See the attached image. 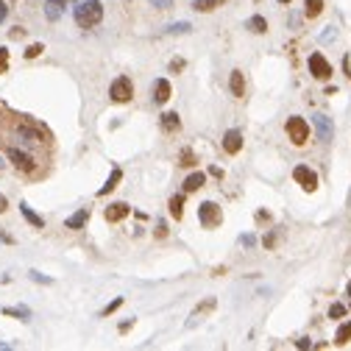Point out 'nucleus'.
<instances>
[{"label":"nucleus","instance_id":"nucleus-1","mask_svg":"<svg viewBox=\"0 0 351 351\" xmlns=\"http://www.w3.org/2000/svg\"><path fill=\"white\" fill-rule=\"evenodd\" d=\"M6 156L11 159V165H14L20 173H25V176L39 173V156L37 153L25 151V148H17V145H6Z\"/></svg>","mask_w":351,"mask_h":351},{"label":"nucleus","instance_id":"nucleus-2","mask_svg":"<svg viewBox=\"0 0 351 351\" xmlns=\"http://www.w3.org/2000/svg\"><path fill=\"white\" fill-rule=\"evenodd\" d=\"M103 20V3L100 0H81L75 6V25L78 28H95Z\"/></svg>","mask_w":351,"mask_h":351},{"label":"nucleus","instance_id":"nucleus-3","mask_svg":"<svg viewBox=\"0 0 351 351\" xmlns=\"http://www.w3.org/2000/svg\"><path fill=\"white\" fill-rule=\"evenodd\" d=\"M109 98L115 100V103H128V100L134 98V84L128 75H117L115 81H112L109 87Z\"/></svg>","mask_w":351,"mask_h":351},{"label":"nucleus","instance_id":"nucleus-4","mask_svg":"<svg viewBox=\"0 0 351 351\" xmlns=\"http://www.w3.org/2000/svg\"><path fill=\"white\" fill-rule=\"evenodd\" d=\"M198 220L204 229H215V226L223 223V212H220V206L215 201H204V204L198 206Z\"/></svg>","mask_w":351,"mask_h":351},{"label":"nucleus","instance_id":"nucleus-5","mask_svg":"<svg viewBox=\"0 0 351 351\" xmlns=\"http://www.w3.org/2000/svg\"><path fill=\"white\" fill-rule=\"evenodd\" d=\"M284 131H287V137H290L293 145H307V140H309L307 120H301V117H290V120L284 123Z\"/></svg>","mask_w":351,"mask_h":351},{"label":"nucleus","instance_id":"nucleus-6","mask_svg":"<svg viewBox=\"0 0 351 351\" xmlns=\"http://www.w3.org/2000/svg\"><path fill=\"white\" fill-rule=\"evenodd\" d=\"M312 126H315V134H318V140L323 142V145H329L332 142V137H335V123H332V117L329 115H315L312 117Z\"/></svg>","mask_w":351,"mask_h":351},{"label":"nucleus","instance_id":"nucleus-7","mask_svg":"<svg viewBox=\"0 0 351 351\" xmlns=\"http://www.w3.org/2000/svg\"><path fill=\"white\" fill-rule=\"evenodd\" d=\"M307 64H309V73H312V78H318V81H329V78H332V64L326 62L320 53H312Z\"/></svg>","mask_w":351,"mask_h":351},{"label":"nucleus","instance_id":"nucleus-8","mask_svg":"<svg viewBox=\"0 0 351 351\" xmlns=\"http://www.w3.org/2000/svg\"><path fill=\"white\" fill-rule=\"evenodd\" d=\"M293 178L301 184V190H304V193H315V190H318V173H315V170H309L307 165H299V168L293 170Z\"/></svg>","mask_w":351,"mask_h":351},{"label":"nucleus","instance_id":"nucleus-9","mask_svg":"<svg viewBox=\"0 0 351 351\" xmlns=\"http://www.w3.org/2000/svg\"><path fill=\"white\" fill-rule=\"evenodd\" d=\"M128 215H131V206L123 204V201H117V204H109V206H106V212H103V218L109 220V223H120V220L128 218Z\"/></svg>","mask_w":351,"mask_h":351},{"label":"nucleus","instance_id":"nucleus-10","mask_svg":"<svg viewBox=\"0 0 351 351\" xmlns=\"http://www.w3.org/2000/svg\"><path fill=\"white\" fill-rule=\"evenodd\" d=\"M242 148V134L237 131V128H229V131L223 134V151L229 153V156H234V153H240Z\"/></svg>","mask_w":351,"mask_h":351},{"label":"nucleus","instance_id":"nucleus-11","mask_svg":"<svg viewBox=\"0 0 351 351\" xmlns=\"http://www.w3.org/2000/svg\"><path fill=\"white\" fill-rule=\"evenodd\" d=\"M170 95H173V87H170L168 78H156V81H153V100H156V103H168Z\"/></svg>","mask_w":351,"mask_h":351},{"label":"nucleus","instance_id":"nucleus-12","mask_svg":"<svg viewBox=\"0 0 351 351\" xmlns=\"http://www.w3.org/2000/svg\"><path fill=\"white\" fill-rule=\"evenodd\" d=\"M62 14H64V0H45V17L50 22H56V20H62Z\"/></svg>","mask_w":351,"mask_h":351},{"label":"nucleus","instance_id":"nucleus-13","mask_svg":"<svg viewBox=\"0 0 351 351\" xmlns=\"http://www.w3.org/2000/svg\"><path fill=\"white\" fill-rule=\"evenodd\" d=\"M229 89H231V95H234V98H242V95H246V78H242L240 70H231Z\"/></svg>","mask_w":351,"mask_h":351},{"label":"nucleus","instance_id":"nucleus-14","mask_svg":"<svg viewBox=\"0 0 351 351\" xmlns=\"http://www.w3.org/2000/svg\"><path fill=\"white\" fill-rule=\"evenodd\" d=\"M206 181V176L201 173V170H195V173H190L187 178H184V193H195V190H201Z\"/></svg>","mask_w":351,"mask_h":351},{"label":"nucleus","instance_id":"nucleus-15","mask_svg":"<svg viewBox=\"0 0 351 351\" xmlns=\"http://www.w3.org/2000/svg\"><path fill=\"white\" fill-rule=\"evenodd\" d=\"M87 220H89V209H78L75 215H70L67 220H64V226L75 231V229H84V226H87Z\"/></svg>","mask_w":351,"mask_h":351},{"label":"nucleus","instance_id":"nucleus-16","mask_svg":"<svg viewBox=\"0 0 351 351\" xmlns=\"http://www.w3.org/2000/svg\"><path fill=\"white\" fill-rule=\"evenodd\" d=\"M120 178H123V170H120V168H115V170H112V176L106 178V184H103V187L98 190V195H109L112 190H115L117 184H120Z\"/></svg>","mask_w":351,"mask_h":351},{"label":"nucleus","instance_id":"nucleus-17","mask_svg":"<svg viewBox=\"0 0 351 351\" xmlns=\"http://www.w3.org/2000/svg\"><path fill=\"white\" fill-rule=\"evenodd\" d=\"M20 212H22V218H25L28 223L34 226V229H45V220L39 218V215H37V212H34V209H31V206H28V204H20Z\"/></svg>","mask_w":351,"mask_h":351},{"label":"nucleus","instance_id":"nucleus-18","mask_svg":"<svg viewBox=\"0 0 351 351\" xmlns=\"http://www.w3.org/2000/svg\"><path fill=\"white\" fill-rule=\"evenodd\" d=\"M162 128L165 131H178V128H181V120H178L176 112H165L162 115Z\"/></svg>","mask_w":351,"mask_h":351},{"label":"nucleus","instance_id":"nucleus-19","mask_svg":"<svg viewBox=\"0 0 351 351\" xmlns=\"http://www.w3.org/2000/svg\"><path fill=\"white\" fill-rule=\"evenodd\" d=\"M246 28H248V31H254V34H265L267 31V20H265V17H259V14H254L251 20L246 22Z\"/></svg>","mask_w":351,"mask_h":351},{"label":"nucleus","instance_id":"nucleus-20","mask_svg":"<svg viewBox=\"0 0 351 351\" xmlns=\"http://www.w3.org/2000/svg\"><path fill=\"white\" fill-rule=\"evenodd\" d=\"M3 315H11V318H20V320H31V309L28 307H6L3 309Z\"/></svg>","mask_w":351,"mask_h":351},{"label":"nucleus","instance_id":"nucleus-21","mask_svg":"<svg viewBox=\"0 0 351 351\" xmlns=\"http://www.w3.org/2000/svg\"><path fill=\"white\" fill-rule=\"evenodd\" d=\"M168 206H170V215H173L176 220H181V215H184V195H173Z\"/></svg>","mask_w":351,"mask_h":351},{"label":"nucleus","instance_id":"nucleus-22","mask_svg":"<svg viewBox=\"0 0 351 351\" xmlns=\"http://www.w3.org/2000/svg\"><path fill=\"white\" fill-rule=\"evenodd\" d=\"M226 0H195L193 3V9L195 11H212V9H218V6H223Z\"/></svg>","mask_w":351,"mask_h":351},{"label":"nucleus","instance_id":"nucleus-23","mask_svg":"<svg viewBox=\"0 0 351 351\" xmlns=\"http://www.w3.org/2000/svg\"><path fill=\"white\" fill-rule=\"evenodd\" d=\"M320 11H323V0H307V9H304V14L312 20V17H318Z\"/></svg>","mask_w":351,"mask_h":351},{"label":"nucleus","instance_id":"nucleus-24","mask_svg":"<svg viewBox=\"0 0 351 351\" xmlns=\"http://www.w3.org/2000/svg\"><path fill=\"white\" fill-rule=\"evenodd\" d=\"M346 312H348V307H346V304H340V301H335V304L329 307V318H335V320L346 318Z\"/></svg>","mask_w":351,"mask_h":351},{"label":"nucleus","instance_id":"nucleus-25","mask_svg":"<svg viewBox=\"0 0 351 351\" xmlns=\"http://www.w3.org/2000/svg\"><path fill=\"white\" fill-rule=\"evenodd\" d=\"M190 31H193L190 22H173V25L165 28V34H190Z\"/></svg>","mask_w":351,"mask_h":351},{"label":"nucleus","instance_id":"nucleus-26","mask_svg":"<svg viewBox=\"0 0 351 351\" xmlns=\"http://www.w3.org/2000/svg\"><path fill=\"white\" fill-rule=\"evenodd\" d=\"M348 340H351V320H348V323H343L340 329H337V343L343 346V343H348Z\"/></svg>","mask_w":351,"mask_h":351},{"label":"nucleus","instance_id":"nucleus-27","mask_svg":"<svg viewBox=\"0 0 351 351\" xmlns=\"http://www.w3.org/2000/svg\"><path fill=\"white\" fill-rule=\"evenodd\" d=\"M42 50H45V45H42V42H34V45H28V47H25V59H37Z\"/></svg>","mask_w":351,"mask_h":351},{"label":"nucleus","instance_id":"nucleus-28","mask_svg":"<svg viewBox=\"0 0 351 351\" xmlns=\"http://www.w3.org/2000/svg\"><path fill=\"white\" fill-rule=\"evenodd\" d=\"M215 304H218L215 299H206V301H201V304L195 307V312H193V315H201V312H209V309H215Z\"/></svg>","mask_w":351,"mask_h":351},{"label":"nucleus","instance_id":"nucleus-29","mask_svg":"<svg viewBox=\"0 0 351 351\" xmlns=\"http://www.w3.org/2000/svg\"><path fill=\"white\" fill-rule=\"evenodd\" d=\"M28 276H31V282H37V284H53V279L45 276V273H39V271H31Z\"/></svg>","mask_w":351,"mask_h":351},{"label":"nucleus","instance_id":"nucleus-30","mask_svg":"<svg viewBox=\"0 0 351 351\" xmlns=\"http://www.w3.org/2000/svg\"><path fill=\"white\" fill-rule=\"evenodd\" d=\"M178 165H184V168H193L195 165V153L193 151H181V162Z\"/></svg>","mask_w":351,"mask_h":351},{"label":"nucleus","instance_id":"nucleus-31","mask_svg":"<svg viewBox=\"0 0 351 351\" xmlns=\"http://www.w3.org/2000/svg\"><path fill=\"white\" fill-rule=\"evenodd\" d=\"M6 70H9V50H6V47H0V75H3Z\"/></svg>","mask_w":351,"mask_h":351},{"label":"nucleus","instance_id":"nucleus-32","mask_svg":"<svg viewBox=\"0 0 351 351\" xmlns=\"http://www.w3.org/2000/svg\"><path fill=\"white\" fill-rule=\"evenodd\" d=\"M120 304H123V299H115L112 304H106V309H103V318H106V315H112L115 309H120Z\"/></svg>","mask_w":351,"mask_h":351},{"label":"nucleus","instance_id":"nucleus-33","mask_svg":"<svg viewBox=\"0 0 351 351\" xmlns=\"http://www.w3.org/2000/svg\"><path fill=\"white\" fill-rule=\"evenodd\" d=\"M151 6H153V9H170L173 0H151Z\"/></svg>","mask_w":351,"mask_h":351},{"label":"nucleus","instance_id":"nucleus-34","mask_svg":"<svg viewBox=\"0 0 351 351\" xmlns=\"http://www.w3.org/2000/svg\"><path fill=\"white\" fill-rule=\"evenodd\" d=\"M0 242H6V246H14V237L6 234V231H0Z\"/></svg>","mask_w":351,"mask_h":351},{"label":"nucleus","instance_id":"nucleus-35","mask_svg":"<svg viewBox=\"0 0 351 351\" xmlns=\"http://www.w3.org/2000/svg\"><path fill=\"white\" fill-rule=\"evenodd\" d=\"M240 242H242V246H248V248H251V246H254V242H257V240H254L251 234H242V237H240Z\"/></svg>","mask_w":351,"mask_h":351},{"label":"nucleus","instance_id":"nucleus-36","mask_svg":"<svg viewBox=\"0 0 351 351\" xmlns=\"http://www.w3.org/2000/svg\"><path fill=\"white\" fill-rule=\"evenodd\" d=\"M262 242H265V248H273V242H276V234H273V231H271V234H267Z\"/></svg>","mask_w":351,"mask_h":351},{"label":"nucleus","instance_id":"nucleus-37","mask_svg":"<svg viewBox=\"0 0 351 351\" xmlns=\"http://www.w3.org/2000/svg\"><path fill=\"white\" fill-rule=\"evenodd\" d=\"M6 209H9V201H6V195L3 193H0V215H3V212Z\"/></svg>","mask_w":351,"mask_h":351},{"label":"nucleus","instance_id":"nucleus-38","mask_svg":"<svg viewBox=\"0 0 351 351\" xmlns=\"http://www.w3.org/2000/svg\"><path fill=\"white\" fill-rule=\"evenodd\" d=\"M165 234H168V226L159 223V226H156V237H165Z\"/></svg>","mask_w":351,"mask_h":351},{"label":"nucleus","instance_id":"nucleus-39","mask_svg":"<svg viewBox=\"0 0 351 351\" xmlns=\"http://www.w3.org/2000/svg\"><path fill=\"white\" fill-rule=\"evenodd\" d=\"M6 14H9V6H6V3H0V22L6 20Z\"/></svg>","mask_w":351,"mask_h":351},{"label":"nucleus","instance_id":"nucleus-40","mask_svg":"<svg viewBox=\"0 0 351 351\" xmlns=\"http://www.w3.org/2000/svg\"><path fill=\"white\" fill-rule=\"evenodd\" d=\"M184 67V62H181V59H176V62H170V70H181Z\"/></svg>","mask_w":351,"mask_h":351},{"label":"nucleus","instance_id":"nucleus-41","mask_svg":"<svg viewBox=\"0 0 351 351\" xmlns=\"http://www.w3.org/2000/svg\"><path fill=\"white\" fill-rule=\"evenodd\" d=\"M295 346H299V348H309V340H307V337H301V340H295Z\"/></svg>","mask_w":351,"mask_h":351},{"label":"nucleus","instance_id":"nucleus-42","mask_svg":"<svg viewBox=\"0 0 351 351\" xmlns=\"http://www.w3.org/2000/svg\"><path fill=\"white\" fill-rule=\"evenodd\" d=\"M134 326V320H126V323H120V332H128Z\"/></svg>","mask_w":351,"mask_h":351},{"label":"nucleus","instance_id":"nucleus-43","mask_svg":"<svg viewBox=\"0 0 351 351\" xmlns=\"http://www.w3.org/2000/svg\"><path fill=\"white\" fill-rule=\"evenodd\" d=\"M346 293H348V295H351V282H348V287H346Z\"/></svg>","mask_w":351,"mask_h":351},{"label":"nucleus","instance_id":"nucleus-44","mask_svg":"<svg viewBox=\"0 0 351 351\" xmlns=\"http://www.w3.org/2000/svg\"><path fill=\"white\" fill-rule=\"evenodd\" d=\"M64 3H78V0H64Z\"/></svg>","mask_w":351,"mask_h":351},{"label":"nucleus","instance_id":"nucleus-45","mask_svg":"<svg viewBox=\"0 0 351 351\" xmlns=\"http://www.w3.org/2000/svg\"><path fill=\"white\" fill-rule=\"evenodd\" d=\"M279 3H290V0H279Z\"/></svg>","mask_w":351,"mask_h":351},{"label":"nucleus","instance_id":"nucleus-46","mask_svg":"<svg viewBox=\"0 0 351 351\" xmlns=\"http://www.w3.org/2000/svg\"><path fill=\"white\" fill-rule=\"evenodd\" d=\"M0 168H3V159H0Z\"/></svg>","mask_w":351,"mask_h":351}]
</instances>
